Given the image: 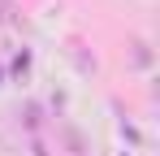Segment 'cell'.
Segmentation results:
<instances>
[{
	"mask_svg": "<svg viewBox=\"0 0 160 156\" xmlns=\"http://www.w3.org/2000/svg\"><path fill=\"white\" fill-rule=\"evenodd\" d=\"M130 61H134V65H138V70H143V65H147V61H152V52H147V44H130Z\"/></svg>",
	"mask_w": 160,
	"mask_h": 156,
	"instance_id": "1",
	"label": "cell"
},
{
	"mask_svg": "<svg viewBox=\"0 0 160 156\" xmlns=\"http://www.w3.org/2000/svg\"><path fill=\"white\" fill-rule=\"evenodd\" d=\"M13 18V0H0V22H9Z\"/></svg>",
	"mask_w": 160,
	"mask_h": 156,
	"instance_id": "2",
	"label": "cell"
},
{
	"mask_svg": "<svg viewBox=\"0 0 160 156\" xmlns=\"http://www.w3.org/2000/svg\"><path fill=\"white\" fill-rule=\"evenodd\" d=\"M0 87H4V65H0Z\"/></svg>",
	"mask_w": 160,
	"mask_h": 156,
	"instance_id": "3",
	"label": "cell"
}]
</instances>
